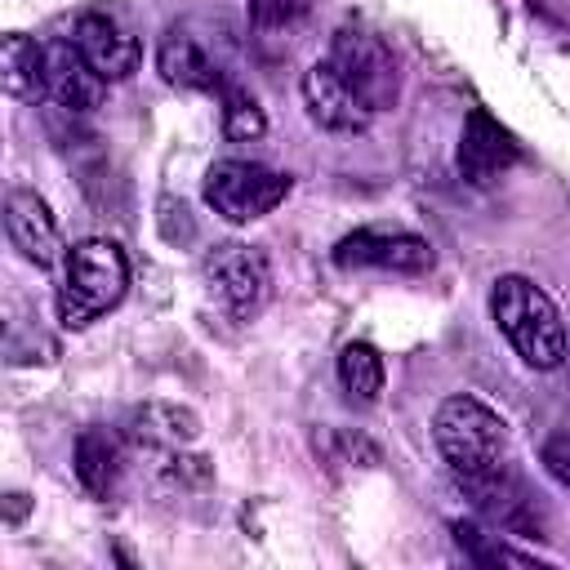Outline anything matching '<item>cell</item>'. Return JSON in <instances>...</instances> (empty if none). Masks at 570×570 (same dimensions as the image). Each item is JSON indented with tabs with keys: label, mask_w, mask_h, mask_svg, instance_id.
I'll return each instance as SVG.
<instances>
[{
	"label": "cell",
	"mask_w": 570,
	"mask_h": 570,
	"mask_svg": "<svg viewBox=\"0 0 570 570\" xmlns=\"http://www.w3.org/2000/svg\"><path fill=\"white\" fill-rule=\"evenodd\" d=\"M432 441L441 450L450 481L472 499L476 512L494 517L508 530H530L521 481L512 468L508 423L494 405H485L472 392L445 396L432 414Z\"/></svg>",
	"instance_id": "1"
},
{
	"label": "cell",
	"mask_w": 570,
	"mask_h": 570,
	"mask_svg": "<svg viewBox=\"0 0 570 570\" xmlns=\"http://www.w3.org/2000/svg\"><path fill=\"white\" fill-rule=\"evenodd\" d=\"M490 321L530 370H557L566 361L561 307L530 276L508 272L490 285Z\"/></svg>",
	"instance_id": "2"
},
{
	"label": "cell",
	"mask_w": 570,
	"mask_h": 570,
	"mask_svg": "<svg viewBox=\"0 0 570 570\" xmlns=\"http://www.w3.org/2000/svg\"><path fill=\"white\" fill-rule=\"evenodd\" d=\"M129 289V254L107 236H85L62 254L58 321L62 330H89Z\"/></svg>",
	"instance_id": "3"
},
{
	"label": "cell",
	"mask_w": 570,
	"mask_h": 570,
	"mask_svg": "<svg viewBox=\"0 0 570 570\" xmlns=\"http://www.w3.org/2000/svg\"><path fill=\"white\" fill-rule=\"evenodd\" d=\"M200 276L209 298L232 321H254L272 298V267L267 254L245 240H223L200 258Z\"/></svg>",
	"instance_id": "4"
},
{
	"label": "cell",
	"mask_w": 570,
	"mask_h": 570,
	"mask_svg": "<svg viewBox=\"0 0 570 570\" xmlns=\"http://www.w3.org/2000/svg\"><path fill=\"white\" fill-rule=\"evenodd\" d=\"M200 191L223 223H254L289 196V174L258 160H214L205 169Z\"/></svg>",
	"instance_id": "5"
},
{
	"label": "cell",
	"mask_w": 570,
	"mask_h": 570,
	"mask_svg": "<svg viewBox=\"0 0 570 570\" xmlns=\"http://www.w3.org/2000/svg\"><path fill=\"white\" fill-rule=\"evenodd\" d=\"M325 62L352 85V94L370 111L392 107L396 94H401V71H396L392 49L365 27H338L334 40H330V58Z\"/></svg>",
	"instance_id": "6"
},
{
	"label": "cell",
	"mask_w": 570,
	"mask_h": 570,
	"mask_svg": "<svg viewBox=\"0 0 570 570\" xmlns=\"http://www.w3.org/2000/svg\"><path fill=\"white\" fill-rule=\"evenodd\" d=\"M334 267L419 276V272L432 267V245L419 232H405V227H356L334 245Z\"/></svg>",
	"instance_id": "7"
},
{
	"label": "cell",
	"mask_w": 570,
	"mask_h": 570,
	"mask_svg": "<svg viewBox=\"0 0 570 570\" xmlns=\"http://www.w3.org/2000/svg\"><path fill=\"white\" fill-rule=\"evenodd\" d=\"M71 45L107 85L125 80V76H134L142 67V40L134 31H125L107 13H80L76 27H71Z\"/></svg>",
	"instance_id": "8"
},
{
	"label": "cell",
	"mask_w": 570,
	"mask_h": 570,
	"mask_svg": "<svg viewBox=\"0 0 570 570\" xmlns=\"http://www.w3.org/2000/svg\"><path fill=\"white\" fill-rule=\"evenodd\" d=\"M517 138L485 111V107H472L468 111V120H463V134H459V151H454V160H459V174L468 178V183H476V187H485V183H494L499 174H508L512 165H517Z\"/></svg>",
	"instance_id": "9"
},
{
	"label": "cell",
	"mask_w": 570,
	"mask_h": 570,
	"mask_svg": "<svg viewBox=\"0 0 570 570\" xmlns=\"http://www.w3.org/2000/svg\"><path fill=\"white\" fill-rule=\"evenodd\" d=\"M4 232H9L13 249L36 267H53L62 258L58 218H53L49 200L40 191H31V187H13L4 196Z\"/></svg>",
	"instance_id": "10"
},
{
	"label": "cell",
	"mask_w": 570,
	"mask_h": 570,
	"mask_svg": "<svg viewBox=\"0 0 570 570\" xmlns=\"http://www.w3.org/2000/svg\"><path fill=\"white\" fill-rule=\"evenodd\" d=\"M303 107H307L312 125H321L325 134H361L374 116L325 58L303 71Z\"/></svg>",
	"instance_id": "11"
},
{
	"label": "cell",
	"mask_w": 570,
	"mask_h": 570,
	"mask_svg": "<svg viewBox=\"0 0 570 570\" xmlns=\"http://www.w3.org/2000/svg\"><path fill=\"white\" fill-rule=\"evenodd\" d=\"M45 98H53L71 116H85V111L102 107L107 80L76 53L71 40H53V45H45Z\"/></svg>",
	"instance_id": "12"
},
{
	"label": "cell",
	"mask_w": 570,
	"mask_h": 570,
	"mask_svg": "<svg viewBox=\"0 0 570 570\" xmlns=\"http://www.w3.org/2000/svg\"><path fill=\"white\" fill-rule=\"evenodd\" d=\"M156 71L165 85L174 89H187V94H223L227 80H223V67L214 62V53L187 36L183 27H169L160 36V49H156Z\"/></svg>",
	"instance_id": "13"
},
{
	"label": "cell",
	"mask_w": 570,
	"mask_h": 570,
	"mask_svg": "<svg viewBox=\"0 0 570 570\" xmlns=\"http://www.w3.org/2000/svg\"><path fill=\"white\" fill-rule=\"evenodd\" d=\"M125 436L142 450H178L200 436V414L178 401H142L125 419Z\"/></svg>",
	"instance_id": "14"
},
{
	"label": "cell",
	"mask_w": 570,
	"mask_h": 570,
	"mask_svg": "<svg viewBox=\"0 0 570 570\" xmlns=\"http://www.w3.org/2000/svg\"><path fill=\"white\" fill-rule=\"evenodd\" d=\"M76 481L94 494V499H111L120 490V472H125V450L107 428H85L76 436V454H71Z\"/></svg>",
	"instance_id": "15"
},
{
	"label": "cell",
	"mask_w": 570,
	"mask_h": 570,
	"mask_svg": "<svg viewBox=\"0 0 570 570\" xmlns=\"http://www.w3.org/2000/svg\"><path fill=\"white\" fill-rule=\"evenodd\" d=\"M0 94L18 102L45 98V45L27 31H0Z\"/></svg>",
	"instance_id": "16"
},
{
	"label": "cell",
	"mask_w": 570,
	"mask_h": 570,
	"mask_svg": "<svg viewBox=\"0 0 570 570\" xmlns=\"http://www.w3.org/2000/svg\"><path fill=\"white\" fill-rule=\"evenodd\" d=\"M338 383H343V392H347L352 401L374 405L379 392H383V383H387L383 352H379L374 343H361V338L347 343V347L338 352Z\"/></svg>",
	"instance_id": "17"
},
{
	"label": "cell",
	"mask_w": 570,
	"mask_h": 570,
	"mask_svg": "<svg viewBox=\"0 0 570 570\" xmlns=\"http://www.w3.org/2000/svg\"><path fill=\"white\" fill-rule=\"evenodd\" d=\"M454 530V543H459V552L472 561V566H512V570H552L548 561H539V557H530V552H517V548H508L499 534H490V530H481V525H472V521H454L450 525Z\"/></svg>",
	"instance_id": "18"
},
{
	"label": "cell",
	"mask_w": 570,
	"mask_h": 570,
	"mask_svg": "<svg viewBox=\"0 0 570 570\" xmlns=\"http://www.w3.org/2000/svg\"><path fill=\"white\" fill-rule=\"evenodd\" d=\"M160 454V463H156V485L169 494V499H187V494H200V490H209V481H214V459H205V454H183V445L178 450H156Z\"/></svg>",
	"instance_id": "19"
},
{
	"label": "cell",
	"mask_w": 570,
	"mask_h": 570,
	"mask_svg": "<svg viewBox=\"0 0 570 570\" xmlns=\"http://www.w3.org/2000/svg\"><path fill=\"white\" fill-rule=\"evenodd\" d=\"M218 98H223V138L227 142H254V138L267 134V116L245 89L227 85Z\"/></svg>",
	"instance_id": "20"
},
{
	"label": "cell",
	"mask_w": 570,
	"mask_h": 570,
	"mask_svg": "<svg viewBox=\"0 0 570 570\" xmlns=\"http://www.w3.org/2000/svg\"><path fill=\"white\" fill-rule=\"evenodd\" d=\"M156 232H160V240L165 245H191L196 240V218H191V205L183 200V196H160L156 200Z\"/></svg>",
	"instance_id": "21"
},
{
	"label": "cell",
	"mask_w": 570,
	"mask_h": 570,
	"mask_svg": "<svg viewBox=\"0 0 570 570\" xmlns=\"http://www.w3.org/2000/svg\"><path fill=\"white\" fill-rule=\"evenodd\" d=\"M245 9H249V22L258 31H285V27L303 22L312 0H245Z\"/></svg>",
	"instance_id": "22"
},
{
	"label": "cell",
	"mask_w": 570,
	"mask_h": 570,
	"mask_svg": "<svg viewBox=\"0 0 570 570\" xmlns=\"http://www.w3.org/2000/svg\"><path fill=\"white\" fill-rule=\"evenodd\" d=\"M543 468L557 485H570V436L566 432H552L548 445H543Z\"/></svg>",
	"instance_id": "23"
},
{
	"label": "cell",
	"mask_w": 570,
	"mask_h": 570,
	"mask_svg": "<svg viewBox=\"0 0 570 570\" xmlns=\"http://www.w3.org/2000/svg\"><path fill=\"white\" fill-rule=\"evenodd\" d=\"M27 512H31V499L22 490L0 494V521H27Z\"/></svg>",
	"instance_id": "24"
}]
</instances>
